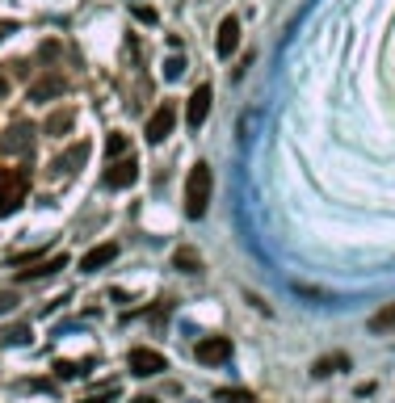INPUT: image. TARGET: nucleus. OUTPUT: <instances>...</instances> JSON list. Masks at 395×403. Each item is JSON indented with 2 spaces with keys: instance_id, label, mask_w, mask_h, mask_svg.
I'll return each instance as SVG.
<instances>
[{
  "instance_id": "f257e3e1",
  "label": "nucleus",
  "mask_w": 395,
  "mask_h": 403,
  "mask_svg": "<svg viewBox=\"0 0 395 403\" xmlns=\"http://www.w3.org/2000/svg\"><path fill=\"white\" fill-rule=\"evenodd\" d=\"M211 189H215L211 164H194L189 177H185V215H189V219H202V215H206V206H211Z\"/></svg>"
},
{
  "instance_id": "f03ea898",
  "label": "nucleus",
  "mask_w": 395,
  "mask_h": 403,
  "mask_svg": "<svg viewBox=\"0 0 395 403\" xmlns=\"http://www.w3.org/2000/svg\"><path fill=\"white\" fill-rule=\"evenodd\" d=\"M30 189V173L26 168H0V219L17 215Z\"/></svg>"
},
{
  "instance_id": "7ed1b4c3",
  "label": "nucleus",
  "mask_w": 395,
  "mask_h": 403,
  "mask_svg": "<svg viewBox=\"0 0 395 403\" xmlns=\"http://www.w3.org/2000/svg\"><path fill=\"white\" fill-rule=\"evenodd\" d=\"M135 181H139V160H135V151L110 160V168L101 173V185H105V189H127V185H135Z\"/></svg>"
},
{
  "instance_id": "20e7f679",
  "label": "nucleus",
  "mask_w": 395,
  "mask_h": 403,
  "mask_svg": "<svg viewBox=\"0 0 395 403\" xmlns=\"http://www.w3.org/2000/svg\"><path fill=\"white\" fill-rule=\"evenodd\" d=\"M127 365H131V374H139V378H152V374H164V370H169L164 353H156V349H143V345L127 353Z\"/></svg>"
},
{
  "instance_id": "39448f33",
  "label": "nucleus",
  "mask_w": 395,
  "mask_h": 403,
  "mask_svg": "<svg viewBox=\"0 0 395 403\" xmlns=\"http://www.w3.org/2000/svg\"><path fill=\"white\" fill-rule=\"evenodd\" d=\"M173 127H177V105H173V101H164V105L147 118L143 134H147V143H164V139L173 134Z\"/></svg>"
},
{
  "instance_id": "423d86ee",
  "label": "nucleus",
  "mask_w": 395,
  "mask_h": 403,
  "mask_svg": "<svg viewBox=\"0 0 395 403\" xmlns=\"http://www.w3.org/2000/svg\"><path fill=\"white\" fill-rule=\"evenodd\" d=\"M194 358L202 361V365H223V361H231V336H202L198 349H194Z\"/></svg>"
},
{
  "instance_id": "0eeeda50",
  "label": "nucleus",
  "mask_w": 395,
  "mask_h": 403,
  "mask_svg": "<svg viewBox=\"0 0 395 403\" xmlns=\"http://www.w3.org/2000/svg\"><path fill=\"white\" fill-rule=\"evenodd\" d=\"M30 147H34V127H30V122H13V127L4 131V139H0V151H4V156L30 151Z\"/></svg>"
},
{
  "instance_id": "6e6552de",
  "label": "nucleus",
  "mask_w": 395,
  "mask_h": 403,
  "mask_svg": "<svg viewBox=\"0 0 395 403\" xmlns=\"http://www.w3.org/2000/svg\"><path fill=\"white\" fill-rule=\"evenodd\" d=\"M211 97H215V92H211V85H198V89H194V97H189V105H185V122H189L194 131L206 122V114H211Z\"/></svg>"
},
{
  "instance_id": "1a4fd4ad",
  "label": "nucleus",
  "mask_w": 395,
  "mask_h": 403,
  "mask_svg": "<svg viewBox=\"0 0 395 403\" xmlns=\"http://www.w3.org/2000/svg\"><path fill=\"white\" fill-rule=\"evenodd\" d=\"M236 46H240V21H236V17H223L219 21V43H215L219 59H231Z\"/></svg>"
},
{
  "instance_id": "9d476101",
  "label": "nucleus",
  "mask_w": 395,
  "mask_h": 403,
  "mask_svg": "<svg viewBox=\"0 0 395 403\" xmlns=\"http://www.w3.org/2000/svg\"><path fill=\"white\" fill-rule=\"evenodd\" d=\"M72 127H76V109H68V105H63V109H55V114H51V118L43 122V131H46V134H55V139L72 134Z\"/></svg>"
},
{
  "instance_id": "9b49d317",
  "label": "nucleus",
  "mask_w": 395,
  "mask_h": 403,
  "mask_svg": "<svg viewBox=\"0 0 395 403\" xmlns=\"http://www.w3.org/2000/svg\"><path fill=\"white\" fill-rule=\"evenodd\" d=\"M85 160H88V143H72V147H68V151H63L51 168H55V173H76Z\"/></svg>"
},
{
  "instance_id": "f8f14e48",
  "label": "nucleus",
  "mask_w": 395,
  "mask_h": 403,
  "mask_svg": "<svg viewBox=\"0 0 395 403\" xmlns=\"http://www.w3.org/2000/svg\"><path fill=\"white\" fill-rule=\"evenodd\" d=\"M110 261H118V244H101V248H93V252H85V261H80V269H85V273H97V269H105Z\"/></svg>"
},
{
  "instance_id": "ddd939ff",
  "label": "nucleus",
  "mask_w": 395,
  "mask_h": 403,
  "mask_svg": "<svg viewBox=\"0 0 395 403\" xmlns=\"http://www.w3.org/2000/svg\"><path fill=\"white\" fill-rule=\"evenodd\" d=\"M173 269L177 273H202V257H198V248H177L173 252Z\"/></svg>"
},
{
  "instance_id": "4468645a",
  "label": "nucleus",
  "mask_w": 395,
  "mask_h": 403,
  "mask_svg": "<svg viewBox=\"0 0 395 403\" xmlns=\"http://www.w3.org/2000/svg\"><path fill=\"white\" fill-rule=\"evenodd\" d=\"M366 328H370L374 336H383V332H391V328H395V303H387L383 311H374V315H370V319H366Z\"/></svg>"
},
{
  "instance_id": "2eb2a0df",
  "label": "nucleus",
  "mask_w": 395,
  "mask_h": 403,
  "mask_svg": "<svg viewBox=\"0 0 395 403\" xmlns=\"http://www.w3.org/2000/svg\"><path fill=\"white\" fill-rule=\"evenodd\" d=\"M345 365H349V358H345V353H332V358H320V361H315V365H311V374H315V378H328V374H341Z\"/></svg>"
},
{
  "instance_id": "dca6fc26",
  "label": "nucleus",
  "mask_w": 395,
  "mask_h": 403,
  "mask_svg": "<svg viewBox=\"0 0 395 403\" xmlns=\"http://www.w3.org/2000/svg\"><path fill=\"white\" fill-rule=\"evenodd\" d=\"M55 269H68V257H51V261H43V265L26 269V273H21V281H38V277H51Z\"/></svg>"
},
{
  "instance_id": "f3484780",
  "label": "nucleus",
  "mask_w": 395,
  "mask_h": 403,
  "mask_svg": "<svg viewBox=\"0 0 395 403\" xmlns=\"http://www.w3.org/2000/svg\"><path fill=\"white\" fill-rule=\"evenodd\" d=\"M59 92H63V76H46V80H38V85H30V97H34V101L59 97Z\"/></svg>"
},
{
  "instance_id": "a211bd4d",
  "label": "nucleus",
  "mask_w": 395,
  "mask_h": 403,
  "mask_svg": "<svg viewBox=\"0 0 395 403\" xmlns=\"http://www.w3.org/2000/svg\"><path fill=\"white\" fill-rule=\"evenodd\" d=\"M127 151H131V139H127V134H110V139H105V156H110V160H118V156H127Z\"/></svg>"
},
{
  "instance_id": "6ab92c4d",
  "label": "nucleus",
  "mask_w": 395,
  "mask_h": 403,
  "mask_svg": "<svg viewBox=\"0 0 395 403\" xmlns=\"http://www.w3.org/2000/svg\"><path fill=\"white\" fill-rule=\"evenodd\" d=\"M93 361H55V378H80Z\"/></svg>"
},
{
  "instance_id": "aec40b11",
  "label": "nucleus",
  "mask_w": 395,
  "mask_h": 403,
  "mask_svg": "<svg viewBox=\"0 0 395 403\" xmlns=\"http://www.w3.org/2000/svg\"><path fill=\"white\" fill-rule=\"evenodd\" d=\"M4 336V345H26L30 340V323H13L9 332H0Z\"/></svg>"
},
{
  "instance_id": "412c9836",
  "label": "nucleus",
  "mask_w": 395,
  "mask_h": 403,
  "mask_svg": "<svg viewBox=\"0 0 395 403\" xmlns=\"http://www.w3.org/2000/svg\"><path fill=\"white\" fill-rule=\"evenodd\" d=\"M215 399L219 403H253V395H248V391H219Z\"/></svg>"
},
{
  "instance_id": "4be33fe9",
  "label": "nucleus",
  "mask_w": 395,
  "mask_h": 403,
  "mask_svg": "<svg viewBox=\"0 0 395 403\" xmlns=\"http://www.w3.org/2000/svg\"><path fill=\"white\" fill-rule=\"evenodd\" d=\"M164 76H169V80H177V76H185V59H181V55H173V59L164 63Z\"/></svg>"
},
{
  "instance_id": "5701e85b",
  "label": "nucleus",
  "mask_w": 395,
  "mask_h": 403,
  "mask_svg": "<svg viewBox=\"0 0 395 403\" xmlns=\"http://www.w3.org/2000/svg\"><path fill=\"white\" fill-rule=\"evenodd\" d=\"M17 307V294H9V290H0V315H9Z\"/></svg>"
},
{
  "instance_id": "b1692460",
  "label": "nucleus",
  "mask_w": 395,
  "mask_h": 403,
  "mask_svg": "<svg viewBox=\"0 0 395 403\" xmlns=\"http://www.w3.org/2000/svg\"><path fill=\"white\" fill-rule=\"evenodd\" d=\"M135 17H139V21H156V13H152L147 4H139V9H135Z\"/></svg>"
},
{
  "instance_id": "393cba45",
  "label": "nucleus",
  "mask_w": 395,
  "mask_h": 403,
  "mask_svg": "<svg viewBox=\"0 0 395 403\" xmlns=\"http://www.w3.org/2000/svg\"><path fill=\"white\" fill-rule=\"evenodd\" d=\"M110 399H114V391H105L101 399H85V403H110Z\"/></svg>"
},
{
  "instance_id": "a878e982",
  "label": "nucleus",
  "mask_w": 395,
  "mask_h": 403,
  "mask_svg": "<svg viewBox=\"0 0 395 403\" xmlns=\"http://www.w3.org/2000/svg\"><path fill=\"white\" fill-rule=\"evenodd\" d=\"M131 403H156V399H152V395H139V399H131Z\"/></svg>"
}]
</instances>
